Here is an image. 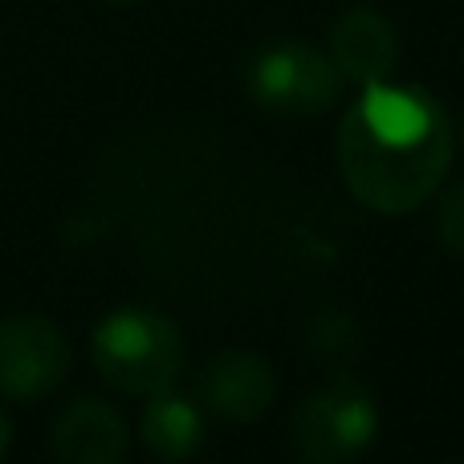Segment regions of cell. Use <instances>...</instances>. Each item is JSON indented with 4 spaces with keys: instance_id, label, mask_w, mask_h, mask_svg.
<instances>
[{
    "instance_id": "277c9868",
    "label": "cell",
    "mask_w": 464,
    "mask_h": 464,
    "mask_svg": "<svg viewBox=\"0 0 464 464\" xmlns=\"http://www.w3.org/2000/svg\"><path fill=\"white\" fill-rule=\"evenodd\" d=\"M70 371L65 334L49 318L16 314L0 322V392L13 400H41L62 387Z\"/></svg>"
},
{
    "instance_id": "7a4b0ae2",
    "label": "cell",
    "mask_w": 464,
    "mask_h": 464,
    "mask_svg": "<svg viewBox=\"0 0 464 464\" xmlns=\"http://www.w3.org/2000/svg\"><path fill=\"white\" fill-rule=\"evenodd\" d=\"M94 362L127 395H163L184 367L179 330L155 310H119L94 330Z\"/></svg>"
},
{
    "instance_id": "8fae6325",
    "label": "cell",
    "mask_w": 464,
    "mask_h": 464,
    "mask_svg": "<svg viewBox=\"0 0 464 464\" xmlns=\"http://www.w3.org/2000/svg\"><path fill=\"white\" fill-rule=\"evenodd\" d=\"M440 240L449 253L464 256V179L440 200Z\"/></svg>"
},
{
    "instance_id": "5b68a950",
    "label": "cell",
    "mask_w": 464,
    "mask_h": 464,
    "mask_svg": "<svg viewBox=\"0 0 464 464\" xmlns=\"http://www.w3.org/2000/svg\"><path fill=\"white\" fill-rule=\"evenodd\" d=\"M253 94L281 114H318L338 94V65L310 45L265 49L253 65Z\"/></svg>"
},
{
    "instance_id": "9c48e42d",
    "label": "cell",
    "mask_w": 464,
    "mask_h": 464,
    "mask_svg": "<svg viewBox=\"0 0 464 464\" xmlns=\"http://www.w3.org/2000/svg\"><path fill=\"white\" fill-rule=\"evenodd\" d=\"M204 436V420L179 395H151V408L143 411V440L155 457L163 460H184L200 449Z\"/></svg>"
},
{
    "instance_id": "6da1fadb",
    "label": "cell",
    "mask_w": 464,
    "mask_h": 464,
    "mask_svg": "<svg viewBox=\"0 0 464 464\" xmlns=\"http://www.w3.org/2000/svg\"><path fill=\"white\" fill-rule=\"evenodd\" d=\"M452 163V127L420 90L367 86L338 127V168L367 208L403 217L420 208Z\"/></svg>"
},
{
    "instance_id": "8992f818",
    "label": "cell",
    "mask_w": 464,
    "mask_h": 464,
    "mask_svg": "<svg viewBox=\"0 0 464 464\" xmlns=\"http://www.w3.org/2000/svg\"><path fill=\"white\" fill-rule=\"evenodd\" d=\"M330 53L346 78L379 86L400 62V37H395L392 21L379 16L375 8H351L330 29Z\"/></svg>"
},
{
    "instance_id": "ba28073f",
    "label": "cell",
    "mask_w": 464,
    "mask_h": 464,
    "mask_svg": "<svg viewBox=\"0 0 464 464\" xmlns=\"http://www.w3.org/2000/svg\"><path fill=\"white\" fill-rule=\"evenodd\" d=\"M273 392H277V383H273L269 362L245 351L220 354L208 367V375H204V400L228 424H253V420H261L265 408L273 403Z\"/></svg>"
},
{
    "instance_id": "7c38bea8",
    "label": "cell",
    "mask_w": 464,
    "mask_h": 464,
    "mask_svg": "<svg viewBox=\"0 0 464 464\" xmlns=\"http://www.w3.org/2000/svg\"><path fill=\"white\" fill-rule=\"evenodd\" d=\"M5 452H8V420L0 411V460H5Z\"/></svg>"
},
{
    "instance_id": "52a82bcc",
    "label": "cell",
    "mask_w": 464,
    "mask_h": 464,
    "mask_svg": "<svg viewBox=\"0 0 464 464\" xmlns=\"http://www.w3.org/2000/svg\"><path fill=\"white\" fill-rule=\"evenodd\" d=\"M53 452L62 464H119L127 457V424L102 400H78L57 416Z\"/></svg>"
},
{
    "instance_id": "4fadbf2b",
    "label": "cell",
    "mask_w": 464,
    "mask_h": 464,
    "mask_svg": "<svg viewBox=\"0 0 464 464\" xmlns=\"http://www.w3.org/2000/svg\"><path fill=\"white\" fill-rule=\"evenodd\" d=\"M114 5H130V0H114Z\"/></svg>"
},
{
    "instance_id": "30bf717a",
    "label": "cell",
    "mask_w": 464,
    "mask_h": 464,
    "mask_svg": "<svg viewBox=\"0 0 464 464\" xmlns=\"http://www.w3.org/2000/svg\"><path fill=\"white\" fill-rule=\"evenodd\" d=\"M305 351L330 367H346L362 351V326L346 310H318L305 322Z\"/></svg>"
},
{
    "instance_id": "3957f363",
    "label": "cell",
    "mask_w": 464,
    "mask_h": 464,
    "mask_svg": "<svg viewBox=\"0 0 464 464\" xmlns=\"http://www.w3.org/2000/svg\"><path fill=\"white\" fill-rule=\"evenodd\" d=\"M375 400L351 375H338L297 408L294 444L310 464H346L375 440Z\"/></svg>"
}]
</instances>
